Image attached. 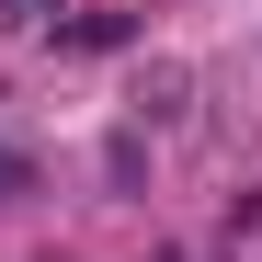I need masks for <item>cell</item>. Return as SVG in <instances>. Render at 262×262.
Instances as JSON below:
<instances>
[{"label":"cell","instance_id":"2","mask_svg":"<svg viewBox=\"0 0 262 262\" xmlns=\"http://www.w3.org/2000/svg\"><path fill=\"white\" fill-rule=\"evenodd\" d=\"M0 12H12V23H57V0H0Z\"/></svg>","mask_w":262,"mask_h":262},{"label":"cell","instance_id":"1","mask_svg":"<svg viewBox=\"0 0 262 262\" xmlns=\"http://www.w3.org/2000/svg\"><path fill=\"white\" fill-rule=\"evenodd\" d=\"M23 183H34V160H23V148H0V194H23Z\"/></svg>","mask_w":262,"mask_h":262},{"label":"cell","instance_id":"3","mask_svg":"<svg viewBox=\"0 0 262 262\" xmlns=\"http://www.w3.org/2000/svg\"><path fill=\"white\" fill-rule=\"evenodd\" d=\"M160 262H171V251H160Z\"/></svg>","mask_w":262,"mask_h":262}]
</instances>
